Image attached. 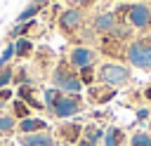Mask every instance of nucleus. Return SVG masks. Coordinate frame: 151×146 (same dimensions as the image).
<instances>
[{"label":"nucleus","mask_w":151,"mask_h":146,"mask_svg":"<svg viewBox=\"0 0 151 146\" xmlns=\"http://www.w3.org/2000/svg\"><path fill=\"white\" fill-rule=\"evenodd\" d=\"M149 111H151V108H149Z\"/></svg>","instance_id":"30"},{"label":"nucleus","mask_w":151,"mask_h":146,"mask_svg":"<svg viewBox=\"0 0 151 146\" xmlns=\"http://www.w3.org/2000/svg\"><path fill=\"white\" fill-rule=\"evenodd\" d=\"M40 9H42V7H38V5H33V2H31L26 9H21V12H19V16H17V24H26V21L35 19V16L40 14Z\"/></svg>","instance_id":"18"},{"label":"nucleus","mask_w":151,"mask_h":146,"mask_svg":"<svg viewBox=\"0 0 151 146\" xmlns=\"http://www.w3.org/2000/svg\"><path fill=\"white\" fill-rule=\"evenodd\" d=\"M12 115H14L17 120L31 118V108H28V104H24L21 99H14V101H12Z\"/></svg>","instance_id":"17"},{"label":"nucleus","mask_w":151,"mask_h":146,"mask_svg":"<svg viewBox=\"0 0 151 146\" xmlns=\"http://www.w3.org/2000/svg\"><path fill=\"white\" fill-rule=\"evenodd\" d=\"M12 57H14V42H9V45L2 49V54H0V68H5V66L12 61Z\"/></svg>","instance_id":"22"},{"label":"nucleus","mask_w":151,"mask_h":146,"mask_svg":"<svg viewBox=\"0 0 151 146\" xmlns=\"http://www.w3.org/2000/svg\"><path fill=\"white\" fill-rule=\"evenodd\" d=\"M125 59L139 71H151V40L139 38L125 47Z\"/></svg>","instance_id":"2"},{"label":"nucleus","mask_w":151,"mask_h":146,"mask_svg":"<svg viewBox=\"0 0 151 146\" xmlns=\"http://www.w3.org/2000/svg\"><path fill=\"white\" fill-rule=\"evenodd\" d=\"M80 111H83V99H80V94H61V97L57 99V104H54L47 113H52L54 118L64 120V118H76Z\"/></svg>","instance_id":"4"},{"label":"nucleus","mask_w":151,"mask_h":146,"mask_svg":"<svg viewBox=\"0 0 151 146\" xmlns=\"http://www.w3.org/2000/svg\"><path fill=\"white\" fill-rule=\"evenodd\" d=\"M12 78H14V71L9 68V66H5V68H0V89H5L9 82H12Z\"/></svg>","instance_id":"23"},{"label":"nucleus","mask_w":151,"mask_h":146,"mask_svg":"<svg viewBox=\"0 0 151 146\" xmlns=\"http://www.w3.org/2000/svg\"><path fill=\"white\" fill-rule=\"evenodd\" d=\"M94 61H97V52L90 49V47H83V45L73 47L71 54H68V64H71V68H76V71H80V68H85V66H94Z\"/></svg>","instance_id":"6"},{"label":"nucleus","mask_w":151,"mask_h":146,"mask_svg":"<svg viewBox=\"0 0 151 146\" xmlns=\"http://www.w3.org/2000/svg\"><path fill=\"white\" fill-rule=\"evenodd\" d=\"M14 130H17V118L14 115H0V137H9V134H14Z\"/></svg>","instance_id":"16"},{"label":"nucleus","mask_w":151,"mask_h":146,"mask_svg":"<svg viewBox=\"0 0 151 146\" xmlns=\"http://www.w3.org/2000/svg\"><path fill=\"white\" fill-rule=\"evenodd\" d=\"M57 132H59V139H64V141H68V144H78V141L83 139V125L76 122V120L59 125Z\"/></svg>","instance_id":"9"},{"label":"nucleus","mask_w":151,"mask_h":146,"mask_svg":"<svg viewBox=\"0 0 151 146\" xmlns=\"http://www.w3.org/2000/svg\"><path fill=\"white\" fill-rule=\"evenodd\" d=\"M33 5H38V7H47L50 0H33Z\"/></svg>","instance_id":"26"},{"label":"nucleus","mask_w":151,"mask_h":146,"mask_svg":"<svg viewBox=\"0 0 151 146\" xmlns=\"http://www.w3.org/2000/svg\"><path fill=\"white\" fill-rule=\"evenodd\" d=\"M71 5H87V2H92V0H68Z\"/></svg>","instance_id":"28"},{"label":"nucleus","mask_w":151,"mask_h":146,"mask_svg":"<svg viewBox=\"0 0 151 146\" xmlns=\"http://www.w3.org/2000/svg\"><path fill=\"white\" fill-rule=\"evenodd\" d=\"M19 146H57V137L45 132H33V134H19Z\"/></svg>","instance_id":"8"},{"label":"nucleus","mask_w":151,"mask_h":146,"mask_svg":"<svg viewBox=\"0 0 151 146\" xmlns=\"http://www.w3.org/2000/svg\"><path fill=\"white\" fill-rule=\"evenodd\" d=\"M118 24H120V21H118V16H116L113 12H104V14L94 16V21H92V28H94L97 33H111V31H113Z\"/></svg>","instance_id":"10"},{"label":"nucleus","mask_w":151,"mask_h":146,"mask_svg":"<svg viewBox=\"0 0 151 146\" xmlns=\"http://www.w3.org/2000/svg\"><path fill=\"white\" fill-rule=\"evenodd\" d=\"M78 146H99V144H92V141H87V139H80Z\"/></svg>","instance_id":"27"},{"label":"nucleus","mask_w":151,"mask_h":146,"mask_svg":"<svg viewBox=\"0 0 151 146\" xmlns=\"http://www.w3.org/2000/svg\"><path fill=\"white\" fill-rule=\"evenodd\" d=\"M7 99H12V89H0V101H7Z\"/></svg>","instance_id":"25"},{"label":"nucleus","mask_w":151,"mask_h":146,"mask_svg":"<svg viewBox=\"0 0 151 146\" xmlns=\"http://www.w3.org/2000/svg\"><path fill=\"white\" fill-rule=\"evenodd\" d=\"M130 146H151V134L149 132H134L132 139H130Z\"/></svg>","instance_id":"20"},{"label":"nucleus","mask_w":151,"mask_h":146,"mask_svg":"<svg viewBox=\"0 0 151 146\" xmlns=\"http://www.w3.org/2000/svg\"><path fill=\"white\" fill-rule=\"evenodd\" d=\"M61 94H64V92H59L57 87H50V89H45V92H42V104H45V111H50V108L57 104V99H59Z\"/></svg>","instance_id":"19"},{"label":"nucleus","mask_w":151,"mask_h":146,"mask_svg":"<svg viewBox=\"0 0 151 146\" xmlns=\"http://www.w3.org/2000/svg\"><path fill=\"white\" fill-rule=\"evenodd\" d=\"M80 24H83V12L78 7H68L59 14V28L64 33H76L80 28Z\"/></svg>","instance_id":"7"},{"label":"nucleus","mask_w":151,"mask_h":146,"mask_svg":"<svg viewBox=\"0 0 151 146\" xmlns=\"http://www.w3.org/2000/svg\"><path fill=\"white\" fill-rule=\"evenodd\" d=\"M149 118H151V111H149V108H139V111H137V120H139V122H146Z\"/></svg>","instance_id":"24"},{"label":"nucleus","mask_w":151,"mask_h":146,"mask_svg":"<svg viewBox=\"0 0 151 146\" xmlns=\"http://www.w3.org/2000/svg\"><path fill=\"white\" fill-rule=\"evenodd\" d=\"M17 146H19V144H17Z\"/></svg>","instance_id":"31"},{"label":"nucleus","mask_w":151,"mask_h":146,"mask_svg":"<svg viewBox=\"0 0 151 146\" xmlns=\"http://www.w3.org/2000/svg\"><path fill=\"white\" fill-rule=\"evenodd\" d=\"M113 97H116V89L109 87V85H104V82L90 87V99H92V104H106V101H111Z\"/></svg>","instance_id":"11"},{"label":"nucleus","mask_w":151,"mask_h":146,"mask_svg":"<svg viewBox=\"0 0 151 146\" xmlns=\"http://www.w3.org/2000/svg\"><path fill=\"white\" fill-rule=\"evenodd\" d=\"M99 82L109 85V87H123L130 82V68L123 66V64H113V61H106L101 64L99 68Z\"/></svg>","instance_id":"3"},{"label":"nucleus","mask_w":151,"mask_h":146,"mask_svg":"<svg viewBox=\"0 0 151 146\" xmlns=\"http://www.w3.org/2000/svg\"><path fill=\"white\" fill-rule=\"evenodd\" d=\"M104 132H106V130H101V127H97V125H85V127H83V139H87V141H92V144H99V141L104 139Z\"/></svg>","instance_id":"15"},{"label":"nucleus","mask_w":151,"mask_h":146,"mask_svg":"<svg viewBox=\"0 0 151 146\" xmlns=\"http://www.w3.org/2000/svg\"><path fill=\"white\" fill-rule=\"evenodd\" d=\"M19 132L21 134H33V132H45L47 130V122L45 120H40V118H24V120H19Z\"/></svg>","instance_id":"12"},{"label":"nucleus","mask_w":151,"mask_h":146,"mask_svg":"<svg viewBox=\"0 0 151 146\" xmlns=\"http://www.w3.org/2000/svg\"><path fill=\"white\" fill-rule=\"evenodd\" d=\"M52 87H57V89L64 92V94H80L83 82H80V78H78V71L71 68L68 61H59V66H57L54 73H52Z\"/></svg>","instance_id":"1"},{"label":"nucleus","mask_w":151,"mask_h":146,"mask_svg":"<svg viewBox=\"0 0 151 146\" xmlns=\"http://www.w3.org/2000/svg\"><path fill=\"white\" fill-rule=\"evenodd\" d=\"M31 52H33V42L28 38H17L14 40V57L26 59V57H31Z\"/></svg>","instance_id":"14"},{"label":"nucleus","mask_w":151,"mask_h":146,"mask_svg":"<svg viewBox=\"0 0 151 146\" xmlns=\"http://www.w3.org/2000/svg\"><path fill=\"white\" fill-rule=\"evenodd\" d=\"M125 21H127L132 28H137V31L149 28V26H151V7L144 5V2H134V5H130Z\"/></svg>","instance_id":"5"},{"label":"nucleus","mask_w":151,"mask_h":146,"mask_svg":"<svg viewBox=\"0 0 151 146\" xmlns=\"http://www.w3.org/2000/svg\"><path fill=\"white\" fill-rule=\"evenodd\" d=\"M144 97H146V101H151V85L144 89Z\"/></svg>","instance_id":"29"},{"label":"nucleus","mask_w":151,"mask_h":146,"mask_svg":"<svg viewBox=\"0 0 151 146\" xmlns=\"http://www.w3.org/2000/svg\"><path fill=\"white\" fill-rule=\"evenodd\" d=\"M78 78H80V82L83 85H94V66H85V68H80L78 71Z\"/></svg>","instance_id":"21"},{"label":"nucleus","mask_w":151,"mask_h":146,"mask_svg":"<svg viewBox=\"0 0 151 146\" xmlns=\"http://www.w3.org/2000/svg\"><path fill=\"white\" fill-rule=\"evenodd\" d=\"M125 141V132L120 127H109L104 132V146H123Z\"/></svg>","instance_id":"13"}]
</instances>
